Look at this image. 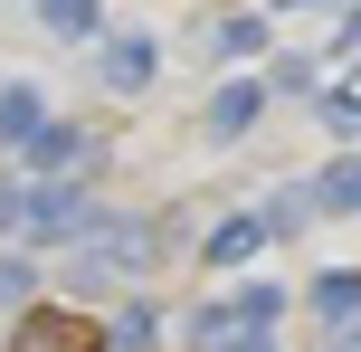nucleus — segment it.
Returning <instances> with one entry per match:
<instances>
[{
	"label": "nucleus",
	"instance_id": "obj_17",
	"mask_svg": "<svg viewBox=\"0 0 361 352\" xmlns=\"http://www.w3.org/2000/svg\"><path fill=\"white\" fill-rule=\"evenodd\" d=\"M314 67H324V57H276L267 86H276V95H314Z\"/></svg>",
	"mask_w": 361,
	"mask_h": 352
},
{
	"label": "nucleus",
	"instance_id": "obj_14",
	"mask_svg": "<svg viewBox=\"0 0 361 352\" xmlns=\"http://www.w3.org/2000/svg\"><path fill=\"white\" fill-rule=\"evenodd\" d=\"M209 48H219V57H257V48H267V19H247V10H238V19H219V29H209Z\"/></svg>",
	"mask_w": 361,
	"mask_h": 352
},
{
	"label": "nucleus",
	"instance_id": "obj_21",
	"mask_svg": "<svg viewBox=\"0 0 361 352\" xmlns=\"http://www.w3.org/2000/svg\"><path fill=\"white\" fill-rule=\"evenodd\" d=\"M333 352H361V315H352V324H343V343H333Z\"/></svg>",
	"mask_w": 361,
	"mask_h": 352
},
{
	"label": "nucleus",
	"instance_id": "obj_3",
	"mask_svg": "<svg viewBox=\"0 0 361 352\" xmlns=\"http://www.w3.org/2000/svg\"><path fill=\"white\" fill-rule=\"evenodd\" d=\"M95 76H105V86H114V95H143V86H152V76H162V48H152V38H143V29H114V38H105V48H95Z\"/></svg>",
	"mask_w": 361,
	"mask_h": 352
},
{
	"label": "nucleus",
	"instance_id": "obj_7",
	"mask_svg": "<svg viewBox=\"0 0 361 352\" xmlns=\"http://www.w3.org/2000/svg\"><path fill=\"white\" fill-rule=\"evenodd\" d=\"M314 210H324V219H361V152H333V162L314 171Z\"/></svg>",
	"mask_w": 361,
	"mask_h": 352
},
{
	"label": "nucleus",
	"instance_id": "obj_20",
	"mask_svg": "<svg viewBox=\"0 0 361 352\" xmlns=\"http://www.w3.org/2000/svg\"><path fill=\"white\" fill-rule=\"evenodd\" d=\"M219 352H276V334H238V343H219Z\"/></svg>",
	"mask_w": 361,
	"mask_h": 352
},
{
	"label": "nucleus",
	"instance_id": "obj_16",
	"mask_svg": "<svg viewBox=\"0 0 361 352\" xmlns=\"http://www.w3.org/2000/svg\"><path fill=\"white\" fill-rule=\"evenodd\" d=\"M238 315H247V324H257V334H267V324H276V315H286V286H238Z\"/></svg>",
	"mask_w": 361,
	"mask_h": 352
},
{
	"label": "nucleus",
	"instance_id": "obj_11",
	"mask_svg": "<svg viewBox=\"0 0 361 352\" xmlns=\"http://www.w3.org/2000/svg\"><path fill=\"white\" fill-rule=\"evenodd\" d=\"M38 29L48 38H95V19H105V0H29Z\"/></svg>",
	"mask_w": 361,
	"mask_h": 352
},
{
	"label": "nucleus",
	"instance_id": "obj_12",
	"mask_svg": "<svg viewBox=\"0 0 361 352\" xmlns=\"http://www.w3.org/2000/svg\"><path fill=\"white\" fill-rule=\"evenodd\" d=\"M314 315H333V324L361 315V267H324V277H314Z\"/></svg>",
	"mask_w": 361,
	"mask_h": 352
},
{
	"label": "nucleus",
	"instance_id": "obj_19",
	"mask_svg": "<svg viewBox=\"0 0 361 352\" xmlns=\"http://www.w3.org/2000/svg\"><path fill=\"white\" fill-rule=\"evenodd\" d=\"M0 229H29V190L19 181H0Z\"/></svg>",
	"mask_w": 361,
	"mask_h": 352
},
{
	"label": "nucleus",
	"instance_id": "obj_2",
	"mask_svg": "<svg viewBox=\"0 0 361 352\" xmlns=\"http://www.w3.org/2000/svg\"><path fill=\"white\" fill-rule=\"evenodd\" d=\"M95 229H105V210L86 200V181H38L29 190V238L38 248H86Z\"/></svg>",
	"mask_w": 361,
	"mask_h": 352
},
{
	"label": "nucleus",
	"instance_id": "obj_9",
	"mask_svg": "<svg viewBox=\"0 0 361 352\" xmlns=\"http://www.w3.org/2000/svg\"><path fill=\"white\" fill-rule=\"evenodd\" d=\"M257 248H267V219H257V210H247V219H219L209 238H200V257H209V267H247Z\"/></svg>",
	"mask_w": 361,
	"mask_h": 352
},
{
	"label": "nucleus",
	"instance_id": "obj_15",
	"mask_svg": "<svg viewBox=\"0 0 361 352\" xmlns=\"http://www.w3.org/2000/svg\"><path fill=\"white\" fill-rule=\"evenodd\" d=\"M324 124L343 143H361V86H324Z\"/></svg>",
	"mask_w": 361,
	"mask_h": 352
},
{
	"label": "nucleus",
	"instance_id": "obj_22",
	"mask_svg": "<svg viewBox=\"0 0 361 352\" xmlns=\"http://www.w3.org/2000/svg\"><path fill=\"white\" fill-rule=\"evenodd\" d=\"M276 10H324V0H276Z\"/></svg>",
	"mask_w": 361,
	"mask_h": 352
},
{
	"label": "nucleus",
	"instance_id": "obj_5",
	"mask_svg": "<svg viewBox=\"0 0 361 352\" xmlns=\"http://www.w3.org/2000/svg\"><path fill=\"white\" fill-rule=\"evenodd\" d=\"M29 162L48 171V181H86V171H95V133H86V124H48V133L29 143Z\"/></svg>",
	"mask_w": 361,
	"mask_h": 352
},
{
	"label": "nucleus",
	"instance_id": "obj_4",
	"mask_svg": "<svg viewBox=\"0 0 361 352\" xmlns=\"http://www.w3.org/2000/svg\"><path fill=\"white\" fill-rule=\"evenodd\" d=\"M257 114H267V86H257V76H228V86L209 95V143H247Z\"/></svg>",
	"mask_w": 361,
	"mask_h": 352
},
{
	"label": "nucleus",
	"instance_id": "obj_6",
	"mask_svg": "<svg viewBox=\"0 0 361 352\" xmlns=\"http://www.w3.org/2000/svg\"><path fill=\"white\" fill-rule=\"evenodd\" d=\"M48 124H57V114H48V95H38V86H0V152H29Z\"/></svg>",
	"mask_w": 361,
	"mask_h": 352
},
{
	"label": "nucleus",
	"instance_id": "obj_1",
	"mask_svg": "<svg viewBox=\"0 0 361 352\" xmlns=\"http://www.w3.org/2000/svg\"><path fill=\"white\" fill-rule=\"evenodd\" d=\"M152 257H162V229H152V219H114V210H105V229H95V238L67 257V286H114V277H143Z\"/></svg>",
	"mask_w": 361,
	"mask_h": 352
},
{
	"label": "nucleus",
	"instance_id": "obj_13",
	"mask_svg": "<svg viewBox=\"0 0 361 352\" xmlns=\"http://www.w3.org/2000/svg\"><path fill=\"white\" fill-rule=\"evenodd\" d=\"M105 343H114V352H152V343H162V324H152V305L133 296L124 315H114V334H105Z\"/></svg>",
	"mask_w": 361,
	"mask_h": 352
},
{
	"label": "nucleus",
	"instance_id": "obj_8",
	"mask_svg": "<svg viewBox=\"0 0 361 352\" xmlns=\"http://www.w3.org/2000/svg\"><path fill=\"white\" fill-rule=\"evenodd\" d=\"M257 219H267V238H295V229H314V219H324V210H314V181L267 190V200H257Z\"/></svg>",
	"mask_w": 361,
	"mask_h": 352
},
{
	"label": "nucleus",
	"instance_id": "obj_18",
	"mask_svg": "<svg viewBox=\"0 0 361 352\" xmlns=\"http://www.w3.org/2000/svg\"><path fill=\"white\" fill-rule=\"evenodd\" d=\"M29 286H38V257H0V305H29Z\"/></svg>",
	"mask_w": 361,
	"mask_h": 352
},
{
	"label": "nucleus",
	"instance_id": "obj_10",
	"mask_svg": "<svg viewBox=\"0 0 361 352\" xmlns=\"http://www.w3.org/2000/svg\"><path fill=\"white\" fill-rule=\"evenodd\" d=\"M19 352H95V324H76V315H29V324H19Z\"/></svg>",
	"mask_w": 361,
	"mask_h": 352
}]
</instances>
